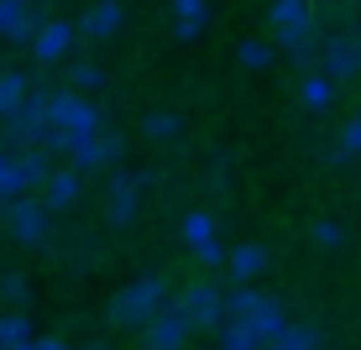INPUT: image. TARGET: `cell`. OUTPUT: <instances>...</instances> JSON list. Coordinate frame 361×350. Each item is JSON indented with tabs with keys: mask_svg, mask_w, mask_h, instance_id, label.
I'll use <instances>...</instances> for the list:
<instances>
[{
	"mask_svg": "<svg viewBox=\"0 0 361 350\" xmlns=\"http://www.w3.org/2000/svg\"><path fill=\"white\" fill-rule=\"evenodd\" d=\"M319 73L341 89L345 79H356L361 73V37L356 32H345V37H330L325 47H319Z\"/></svg>",
	"mask_w": 361,
	"mask_h": 350,
	"instance_id": "obj_8",
	"label": "cell"
},
{
	"mask_svg": "<svg viewBox=\"0 0 361 350\" xmlns=\"http://www.w3.org/2000/svg\"><path fill=\"white\" fill-rule=\"evenodd\" d=\"M63 84H68V94L94 99L99 89H105V68H99V63H73V68L63 73Z\"/></svg>",
	"mask_w": 361,
	"mask_h": 350,
	"instance_id": "obj_22",
	"label": "cell"
},
{
	"mask_svg": "<svg viewBox=\"0 0 361 350\" xmlns=\"http://www.w3.org/2000/svg\"><path fill=\"white\" fill-rule=\"evenodd\" d=\"M142 350H189V324H183V314L173 304L142 330Z\"/></svg>",
	"mask_w": 361,
	"mask_h": 350,
	"instance_id": "obj_11",
	"label": "cell"
},
{
	"mask_svg": "<svg viewBox=\"0 0 361 350\" xmlns=\"http://www.w3.org/2000/svg\"><path fill=\"white\" fill-rule=\"evenodd\" d=\"M173 304L168 293V277H157V272H147V277H136L126 287H116V298H110V324L116 330H147L163 308Z\"/></svg>",
	"mask_w": 361,
	"mask_h": 350,
	"instance_id": "obj_1",
	"label": "cell"
},
{
	"mask_svg": "<svg viewBox=\"0 0 361 350\" xmlns=\"http://www.w3.org/2000/svg\"><path fill=\"white\" fill-rule=\"evenodd\" d=\"M199 267H226V241H209V246H199L194 251Z\"/></svg>",
	"mask_w": 361,
	"mask_h": 350,
	"instance_id": "obj_31",
	"label": "cell"
},
{
	"mask_svg": "<svg viewBox=\"0 0 361 350\" xmlns=\"http://www.w3.org/2000/svg\"><path fill=\"white\" fill-rule=\"evenodd\" d=\"M147 173H131V168H110V199H105V220L116 225V230H126V225L142 215V189H147Z\"/></svg>",
	"mask_w": 361,
	"mask_h": 350,
	"instance_id": "obj_7",
	"label": "cell"
},
{
	"mask_svg": "<svg viewBox=\"0 0 361 350\" xmlns=\"http://www.w3.org/2000/svg\"><path fill=\"white\" fill-rule=\"evenodd\" d=\"M178 235H183V246H189V251H199V246L220 241V225H215V215H209V209H189V215H183V225H178Z\"/></svg>",
	"mask_w": 361,
	"mask_h": 350,
	"instance_id": "obj_19",
	"label": "cell"
},
{
	"mask_svg": "<svg viewBox=\"0 0 361 350\" xmlns=\"http://www.w3.org/2000/svg\"><path fill=\"white\" fill-rule=\"evenodd\" d=\"M47 126H53L58 136H90L105 126V105L99 99H84V94H68V89H53L47 94Z\"/></svg>",
	"mask_w": 361,
	"mask_h": 350,
	"instance_id": "obj_4",
	"label": "cell"
},
{
	"mask_svg": "<svg viewBox=\"0 0 361 350\" xmlns=\"http://www.w3.org/2000/svg\"><path fill=\"white\" fill-rule=\"evenodd\" d=\"M27 298H32V287H27L21 272H0V304H11V314H21Z\"/></svg>",
	"mask_w": 361,
	"mask_h": 350,
	"instance_id": "obj_26",
	"label": "cell"
},
{
	"mask_svg": "<svg viewBox=\"0 0 361 350\" xmlns=\"http://www.w3.org/2000/svg\"><path fill=\"white\" fill-rule=\"evenodd\" d=\"M27 340H37L32 319L27 314H6V308H0V350H6V345H27Z\"/></svg>",
	"mask_w": 361,
	"mask_h": 350,
	"instance_id": "obj_24",
	"label": "cell"
},
{
	"mask_svg": "<svg viewBox=\"0 0 361 350\" xmlns=\"http://www.w3.org/2000/svg\"><path fill=\"white\" fill-rule=\"evenodd\" d=\"M335 152H341L345 162H351V157H361V115H351V120L341 126V146H335Z\"/></svg>",
	"mask_w": 361,
	"mask_h": 350,
	"instance_id": "obj_30",
	"label": "cell"
},
{
	"mask_svg": "<svg viewBox=\"0 0 361 350\" xmlns=\"http://www.w3.org/2000/svg\"><path fill=\"white\" fill-rule=\"evenodd\" d=\"M309 241L325 246V251H341V246H345V225L341 220H314V225H309Z\"/></svg>",
	"mask_w": 361,
	"mask_h": 350,
	"instance_id": "obj_27",
	"label": "cell"
},
{
	"mask_svg": "<svg viewBox=\"0 0 361 350\" xmlns=\"http://www.w3.org/2000/svg\"><path fill=\"white\" fill-rule=\"evenodd\" d=\"M6 230H11V241L16 246H32V251H42L47 241H53V215L42 209V199H32V194H16V199H6Z\"/></svg>",
	"mask_w": 361,
	"mask_h": 350,
	"instance_id": "obj_6",
	"label": "cell"
},
{
	"mask_svg": "<svg viewBox=\"0 0 361 350\" xmlns=\"http://www.w3.org/2000/svg\"><path fill=\"white\" fill-rule=\"evenodd\" d=\"M178 131H183L178 110H147L142 115V136L147 142H178Z\"/></svg>",
	"mask_w": 361,
	"mask_h": 350,
	"instance_id": "obj_21",
	"label": "cell"
},
{
	"mask_svg": "<svg viewBox=\"0 0 361 350\" xmlns=\"http://www.w3.org/2000/svg\"><path fill=\"white\" fill-rule=\"evenodd\" d=\"M226 319L246 324L257 345H267L272 335H278L283 324H288V314H283V304H278V298H267L262 287H231V293H226Z\"/></svg>",
	"mask_w": 361,
	"mask_h": 350,
	"instance_id": "obj_2",
	"label": "cell"
},
{
	"mask_svg": "<svg viewBox=\"0 0 361 350\" xmlns=\"http://www.w3.org/2000/svg\"><path fill=\"white\" fill-rule=\"evenodd\" d=\"M267 246H257V241H241V246H226V272H231V282L235 287H252L257 277L267 272Z\"/></svg>",
	"mask_w": 361,
	"mask_h": 350,
	"instance_id": "obj_12",
	"label": "cell"
},
{
	"mask_svg": "<svg viewBox=\"0 0 361 350\" xmlns=\"http://www.w3.org/2000/svg\"><path fill=\"white\" fill-rule=\"evenodd\" d=\"M32 350H68V345L58 340V335H42V340H32Z\"/></svg>",
	"mask_w": 361,
	"mask_h": 350,
	"instance_id": "obj_32",
	"label": "cell"
},
{
	"mask_svg": "<svg viewBox=\"0 0 361 350\" xmlns=\"http://www.w3.org/2000/svg\"><path fill=\"white\" fill-rule=\"evenodd\" d=\"M168 16H173V42H199L209 21V0H168Z\"/></svg>",
	"mask_w": 361,
	"mask_h": 350,
	"instance_id": "obj_16",
	"label": "cell"
},
{
	"mask_svg": "<svg viewBox=\"0 0 361 350\" xmlns=\"http://www.w3.org/2000/svg\"><path fill=\"white\" fill-rule=\"evenodd\" d=\"M121 152H126V142H121V131H110V126H99L90 136H68V142H63V157H68V168L79 173V178L110 173L121 162Z\"/></svg>",
	"mask_w": 361,
	"mask_h": 350,
	"instance_id": "obj_3",
	"label": "cell"
},
{
	"mask_svg": "<svg viewBox=\"0 0 361 350\" xmlns=\"http://www.w3.org/2000/svg\"><path fill=\"white\" fill-rule=\"evenodd\" d=\"M47 173H53V157L47 152H16V178H21V194L42 189Z\"/></svg>",
	"mask_w": 361,
	"mask_h": 350,
	"instance_id": "obj_20",
	"label": "cell"
},
{
	"mask_svg": "<svg viewBox=\"0 0 361 350\" xmlns=\"http://www.w3.org/2000/svg\"><path fill=\"white\" fill-rule=\"evenodd\" d=\"M90 350H110V345H90Z\"/></svg>",
	"mask_w": 361,
	"mask_h": 350,
	"instance_id": "obj_34",
	"label": "cell"
},
{
	"mask_svg": "<svg viewBox=\"0 0 361 350\" xmlns=\"http://www.w3.org/2000/svg\"><path fill=\"white\" fill-rule=\"evenodd\" d=\"M32 32H37L32 0H0V42L6 47H27Z\"/></svg>",
	"mask_w": 361,
	"mask_h": 350,
	"instance_id": "obj_14",
	"label": "cell"
},
{
	"mask_svg": "<svg viewBox=\"0 0 361 350\" xmlns=\"http://www.w3.org/2000/svg\"><path fill=\"white\" fill-rule=\"evenodd\" d=\"M356 115H361V110H356Z\"/></svg>",
	"mask_w": 361,
	"mask_h": 350,
	"instance_id": "obj_35",
	"label": "cell"
},
{
	"mask_svg": "<svg viewBox=\"0 0 361 350\" xmlns=\"http://www.w3.org/2000/svg\"><path fill=\"white\" fill-rule=\"evenodd\" d=\"M21 194V178H16V152L0 146V199H16Z\"/></svg>",
	"mask_w": 361,
	"mask_h": 350,
	"instance_id": "obj_29",
	"label": "cell"
},
{
	"mask_svg": "<svg viewBox=\"0 0 361 350\" xmlns=\"http://www.w3.org/2000/svg\"><path fill=\"white\" fill-rule=\"evenodd\" d=\"M27 89H32V79H27L21 68H0V120H6L11 110L27 99Z\"/></svg>",
	"mask_w": 361,
	"mask_h": 350,
	"instance_id": "obj_23",
	"label": "cell"
},
{
	"mask_svg": "<svg viewBox=\"0 0 361 350\" xmlns=\"http://www.w3.org/2000/svg\"><path fill=\"white\" fill-rule=\"evenodd\" d=\"M235 58H241V68H252V73H262L272 63V47L267 42H257V37H246L241 47H235Z\"/></svg>",
	"mask_w": 361,
	"mask_h": 350,
	"instance_id": "obj_28",
	"label": "cell"
},
{
	"mask_svg": "<svg viewBox=\"0 0 361 350\" xmlns=\"http://www.w3.org/2000/svg\"><path fill=\"white\" fill-rule=\"evenodd\" d=\"M32 58L42 68H53V63H63V58L79 47V37H73V21H37V32H32Z\"/></svg>",
	"mask_w": 361,
	"mask_h": 350,
	"instance_id": "obj_9",
	"label": "cell"
},
{
	"mask_svg": "<svg viewBox=\"0 0 361 350\" xmlns=\"http://www.w3.org/2000/svg\"><path fill=\"white\" fill-rule=\"evenodd\" d=\"M121 21H126L121 0H94V6H84V16L73 21V37H79V42H110V37L121 32Z\"/></svg>",
	"mask_w": 361,
	"mask_h": 350,
	"instance_id": "obj_10",
	"label": "cell"
},
{
	"mask_svg": "<svg viewBox=\"0 0 361 350\" xmlns=\"http://www.w3.org/2000/svg\"><path fill=\"white\" fill-rule=\"evenodd\" d=\"M37 194H42V209H47V215H63V209H73V204H79L84 178H79L73 168H53V173H47V183H42Z\"/></svg>",
	"mask_w": 361,
	"mask_h": 350,
	"instance_id": "obj_13",
	"label": "cell"
},
{
	"mask_svg": "<svg viewBox=\"0 0 361 350\" xmlns=\"http://www.w3.org/2000/svg\"><path fill=\"white\" fill-rule=\"evenodd\" d=\"M6 350H32V340H27V345H6Z\"/></svg>",
	"mask_w": 361,
	"mask_h": 350,
	"instance_id": "obj_33",
	"label": "cell"
},
{
	"mask_svg": "<svg viewBox=\"0 0 361 350\" xmlns=\"http://www.w3.org/2000/svg\"><path fill=\"white\" fill-rule=\"evenodd\" d=\"M262 350H319V324H309V319H288L278 335L262 345Z\"/></svg>",
	"mask_w": 361,
	"mask_h": 350,
	"instance_id": "obj_17",
	"label": "cell"
},
{
	"mask_svg": "<svg viewBox=\"0 0 361 350\" xmlns=\"http://www.w3.org/2000/svg\"><path fill=\"white\" fill-rule=\"evenodd\" d=\"M298 105L314 110V115H319V110H330L335 105V84L319 68H304V73H298Z\"/></svg>",
	"mask_w": 361,
	"mask_h": 350,
	"instance_id": "obj_18",
	"label": "cell"
},
{
	"mask_svg": "<svg viewBox=\"0 0 361 350\" xmlns=\"http://www.w3.org/2000/svg\"><path fill=\"white\" fill-rule=\"evenodd\" d=\"M267 21L278 37H304V32H314V0H272Z\"/></svg>",
	"mask_w": 361,
	"mask_h": 350,
	"instance_id": "obj_15",
	"label": "cell"
},
{
	"mask_svg": "<svg viewBox=\"0 0 361 350\" xmlns=\"http://www.w3.org/2000/svg\"><path fill=\"white\" fill-rule=\"evenodd\" d=\"M215 350H262L252 340V330H246V324H235V319H226L215 330Z\"/></svg>",
	"mask_w": 361,
	"mask_h": 350,
	"instance_id": "obj_25",
	"label": "cell"
},
{
	"mask_svg": "<svg viewBox=\"0 0 361 350\" xmlns=\"http://www.w3.org/2000/svg\"><path fill=\"white\" fill-rule=\"evenodd\" d=\"M183 314V324H189V335H215L220 324H226V287H215L209 277L189 282L178 293V304H173Z\"/></svg>",
	"mask_w": 361,
	"mask_h": 350,
	"instance_id": "obj_5",
	"label": "cell"
}]
</instances>
